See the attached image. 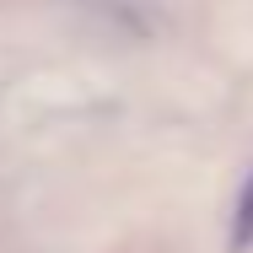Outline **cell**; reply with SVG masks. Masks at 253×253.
Here are the masks:
<instances>
[{"mask_svg":"<svg viewBox=\"0 0 253 253\" xmlns=\"http://www.w3.org/2000/svg\"><path fill=\"white\" fill-rule=\"evenodd\" d=\"M226 248H232V253L253 248V172H248V183H243V194H237V215H232V237H226Z\"/></svg>","mask_w":253,"mask_h":253,"instance_id":"6da1fadb","label":"cell"}]
</instances>
